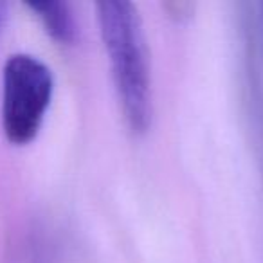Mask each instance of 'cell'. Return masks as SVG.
Here are the masks:
<instances>
[{
  "instance_id": "obj_2",
  "label": "cell",
  "mask_w": 263,
  "mask_h": 263,
  "mask_svg": "<svg viewBox=\"0 0 263 263\" xmlns=\"http://www.w3.org/2000/svg\"><path fill=\"white\" fill-rule=\"evenodd\" d=\"M54 94L52 70L27 52L11 54L2 69V130L15 146L36 139Z\"/></svg>"
},
{
  "instance_id": "obj_1",
  "label": "cell",
  "mask_w": 263,
  "mask_h": 263,
  "mask_svg": "<svg viewBox=\"0 0 263 263\" xmlns=\"http://www.w3.org/2000/svg\"><path fill=\"white\" fill-rule=\"evenodd\" d=\"M96 13L123 117L134 134H144L152 126L154 94L139 11L124 0H103L96 4Z\"/></svg>"
},
{
  "instance_id": "obj_5",
  "label": "cell",
  "mask_w": 263,
  "mask_h": 263,
  "mask_svg": "<svg viewBox=\"0 0 263 263\" xmlns=\"http://www.w3.org/2000/svg\"><path fill=\"white\" fill-rule=\"evenodd\" d=\"M261 15H263V4H261Z\"/></svg>"
},
{
  "instance_id": "obj_3",
  "label": "cell",
  "mask_w": 263,
  "mask_h": 263,
  "mask_svg": "<svg viewBox=\"0 0 263 263\" xmlns=\"http://www.w3.org/2000/svg\"><path fill=\"white\" fill-rule=\"evenodd\" d=\"M27 8L40 18L45 31L60 44H72L76 38V20L72 9L62 0H34L27 2Z\"/></svg>"
},
{
  "instance_id": "obj_4",
  "label": "cell",
  "mask_w": 263,
  "mask_h": 263,
  "mask_svg": "<svg viewBox=\"0 0 263 263\" xmlns=\"http://www.w3.org/2000/svg\"><path fill=\"white\" fill-rule=\"evenodd\" d=\"M8 11H9V4L0 0V34H2V29L6 26V20H8Z\"/></svg>"
}]
</instances>
